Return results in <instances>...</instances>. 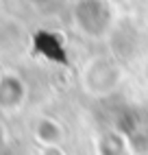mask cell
I'll list each match as a JSON object with an SVG mask.
<instances>
[{"label":"cell","instance_id":"6da1fadb","mask_svg":"<svg viewBox=\"0 0 148 155\" xmlns=\"http://www.w3.org/2000/svg\"><path fill=\"white\" fill-rule=\"evenodd\" d=\"M72 24L87 39H107L118 26V9L111 0H74Z\"/></svg>","mask_w":148,"mask_h":155},{"label":"cell","instance_id":"7a4b0ae2","mask_svg":"<svg viewBox=\"0 0 148 155\" xmlns=\"http://www.w3.org/2000/svg\"><path fill=\"white\" fill-rule=\"evenodd\" d=\"M83 90L94 96H109L122 83V66L109 55H96L83 66Z\"/></svg>","mask_w":148,"mask_h":155},{"label":"cell","instance_id":"3957f363","mask_svg":"<svg viewBox=\"0 0 148 155\" xmlns=\"http://www.w3.org/2000/svg\"><path fill=\"white\" fill-rule=\"evenodd\" d=\"M24 98V85L15 77H5L0 81V107L13 109Z\"/></svg>","mask_w":148,"mask_h":155},{"label":"cell","instance_id":"277c9868","mask_svg":"<svg viewBox=\"0 0 148 155\" xmlns=\"http://www.w3.org/2000/svg\"><path fill=\"white\" fill-rule=\"evenodd\" d=\"M0 147H2V131H0Z\"/></svg>","mask_w":148,"mask_h":155}]
</instances>
